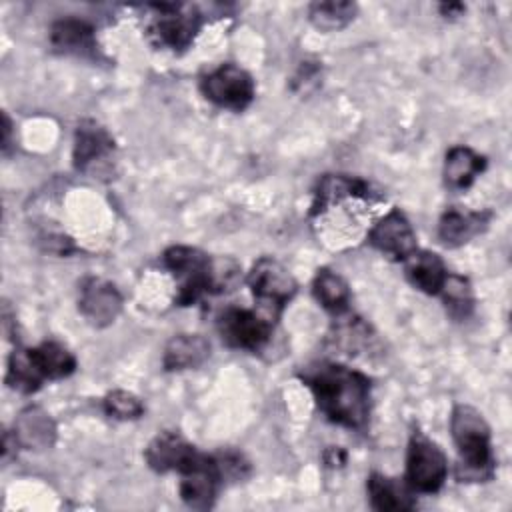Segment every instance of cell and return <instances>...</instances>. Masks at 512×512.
Masks as SVG:
<instances>
[{
    "instance_id": "22",
    "label": "cell",
    "mask_w": 512,
    "mask_h": 512,
    "mask_svg": "<svg viewBox=\"0 0 512 512\" xmlns=\"http://www.w3.org/2000/svg\"><path fill=\"white\" fill-rule=\"evenodd\" d=\"M312 294L320 302V306L332 314H342L348 310L350 288L340 274L328 268L318 270L312 284Z\"/></svg>"
},
{
    "instance_id": "13",
    "label": "cell",
    "mask_w": 512,
    "mask_h": 512,
    "mask_svg": "<svg viewBox=\"0 0 512 512\" xmlns=\"http://www.w3.org/2000/svg\"><path fill=\"white\" fill-rule=\"evenodd\" d=\"M50 46L58 54L92 58L98 52L94 28L78 18H60L50 26Z\"/></svg>"
},
{
    "instance_id": "24",
    "label": "cell",
    "mask_w": 512,
    "mask_h": 512,
    "mask_svg": "<svg viewBox=\"0 0 512 512\" xmlns=\"http://www.w3.org/2000/svg\"><path fill=\"white\" fill-rule=\"evenodd\" d=\"M44 378L34 366L30 348H16L8 358V372H6V384L18 392L30 394L36 392L42 386Z\"/></svg>"
},
{
    "instance_id": "18",
    "label": "cell",
    "mask_w": 512,
    "mask_h": 512,
    "mask_svg": "<svg viewBox=\"0 0 512 512\" xmlns=\"http://www.w3.org/2000/svg\"><path fill=\"white\" fill-rule=\"evenodd\" d=\"M408 280L426 294H440L448 272L442 258L428 250H414L406 260Z\"/></svg>"
},
{
    "instance_id": "11",
    "label": "cell",
    "mask_w": 512,
    "mask_h": 512,
    "mask_svg": "<svg viewBox=\"0 0 512 512\" xmlns=\"http://www.w3.org/2000/svg\"><path fill=\"white\" fill-rule=\"evenodd\" d=\"M78 308L92 326L104 328L118 318L122 310V296L114 284L102 278H88L82 282Z\"/></svg>"
},
{
    "instance_id": "12",
    "label": "cell",
    "mask_w": 512,
    "mask_h": 512,
    "mask_svg": "<svg viewBox=\"0 0 512 512\" xmlns=\"http://www.w3.org/2000/svg\"><path fill=\"white\" fill-rule=\"evenodd\" d=\"M202 452H198L192 444H188L176 432L158 434L146 448L144 458L154 472H178L182 474L192 464L198 462Z\"/></svg>"
},
{
    "instance_id": "19",
    "label": "cell",
    "mask_w": 512,
    "mask_h": 512,
    "mask_svg": "<svg viewBox=\"0 0 512 512\" xmlns=\"http://www.w3.org/2000/svg\"><path fill=\"white\" fill-rule=\"evenodd\" d=\"M368 496H370V506L374 510H412L416 506L414 498H412V490L400 482H396L394 478H388L384 474L372 472L368 476Z\"/></svg>"
},
{
    "instance_id": "10",
    "label": "cell",
    "mask_w": 512,
    "mask_h": 512,
    "mask_svg": "<svg viewBox=\"0 0 512 512\" xmlns=\"http://www.w3.org/2000/svg\"><path fill=\"white\" fill-rule=\"evenodd\" d=\"M370 244L394 260H406L416 248V234L400 210H390L368 234Z\"/></svg>"
},
{
    "instance_id": "14",
    "label": "cell",
    "mask_w": 512,
    "mask_h": 512,
    "mask_svg": "<svg viewBox=\"0 0 512 512\" xmlns=\"http://www.w3.org/2000/svg\"><path fill=\"white\" fill-rule=\"evenodd\" d=\"M12 434L22 448L46 450L56 442V422L40 406H26L16 416Z\"/></svg>"
},
{
    "instance_id": "7",
    "label": "cell",
    "mask_w": 512,
    "mask_h": 512,
    "mask_svg": "<svg viewBox=\"0 0 512 512\" xmlns=\"http://www.w3.org/2000/svg\"><path fill=\"white\" fill-rule=\"evenodd\" d=\"M272 320L260 318L256 312L246 308H226L218 316V332L226 346L248 350V352H260L272 336Z\"/></svg>"
},
{
    "instance_id": "29",
    "label": "cell",
    "mask_w": 512,
    "mask_h": 512,
    "mask_svg": "<svg viewBox=\"0 0 512 512\" xmlns=\"http://www.w3.org/2000/svg\"><path fill=\"white\" fill-rule=\"evenodd\" d=\"M464 10V6L462 4H458V2H450V4H442L440 6V12L448 18V16H460V12Z\"/></svg>"
},
{
    "instance_id": "5",
    "label": "cell",
    "mask_w": 512,
    "mask_h": 512,
    "mask_svg": "<svg viewBox=\"0 0 512 512\" xmlns=\"http://www.w3.org/2000/svg\"><path fill=\"white\" fill-rule=\"evenodd\" d=\"M246 282L254 298L270 312L272 320L280 316V312L294 298L298 288L294 276L270 256H262L254 262Z\"/></svg>"
},
{
    "instance_id": "4",
    "label": "cell",
    "mask_w": 512,
    "mask_h": 512,
    "mask_svg": "<svg viewBox=\"0 0 512 512\" xmlns=\"http://www.w3.org/2000/svg\"><path fill=\"white\" fill-rule=\"evenodd\" d=\"M448 476V460L442 448L422 432H414L406 452L404 482L412 492L434 494Z\"/></svg>"
},
{
    "instance_id": "25",
    "label": "cell",
    "mask_w": 512,
    "mask_h": 512,
    "mask_svg": "<svg viewBox=\"0 0 512 512\" xmlns=\"http://www.w3.org/2000/svg\"><path fill=\"white\" fill-rule=\"evenodd\" d=\"M440 294L444 296V304L446 310L452 318L456 320H464L472 314L474 308V294H472V286L466 278L456 276V274H448Z\"/></svg>"
},
{
    "instance_id": "9",
    "label": "cell",
    "mask_w": 512,
    "mask_h": 512,
    "mask_svg": "<svg viewBox=\"0 0 512 512\" xmlns=\"http://www.w3.org/2000/svg\"><path fill=\"white\" fill-rule=\"evenodd\" d=\"M180 476V498L184 500V504L194 510L212 508L218 494V486L224 482L218 456L202 452L198 462L184 470Z\"/></svg>"
},
{
    "instance_id": "15",
    "label": "cell",
    "mask_w": 512,
    "mask_h": 512,
    "mask_svg": "<svg viewBox=\"0 0 512 512\" xmlns=\"http://www.w3.org/2000/svg\"><path fill=\"white\" fill-rule=\"evenodd\" d=\"M114 152L112 136L92 120L78 124L74 140V166L88 172L100 162H106Z\"/></svg>"
},
{
    "instance_id": "20",
    "label": "cell",
    "mask_w": 512,
    "mask_h": 512,
    "mask_svg": "<svg viewBox=\"0 0 512 512\" xmlns=\"http://www.w3.org/2000/svg\"><path fill=\"white\" fill-rule=\"evenodd\" d=\"M484 168V156L476 154L468 146H454L448 150L444 160V182L452 190H464Z\"/></svg>"
},
{
    "instance_id": "6",
    "label": "cell",
    "mask_w": 512,
    "mask_h": 512,
    "mask_svg": "<svg viewBox=\"0 0 512 512\" xmlns=\"http://www.w3.org/2000/svg\"><path fill=\"white\" fill-rule=\"evenodd\" d=\"M200 90L216 106L234 112L248 108L254 100V80L236 64H222L208 72L200 82Z\"/></svg>"
},
{
    "instance_id": "1",
    "label": "cell",
    "mask_w": 512,
    "mask_h": 512,
    "mask_svg": "<svg viewBox=\"0 0 512 512\" xmlns=\"http://www.w3.org/2000/svg\"><path fill=\"white\" fill-rule=\"evenodd\" d=\"M316 406L334 424L362 430L370 416V380L344 364L322 362L300 374Z\"/></svg>"
},
{
    "instance_id": "17",
    "label": "cell",
    "mask_w": 512,
    "mask_h": 512,
    "mask_svg": "<svg viewBox=\"0 0 512 512\" xmlns=\"http://www.w3.org/2000/svg\"><path fill=\"white\" fill-rule=\"evenodd\" d=\"M210 356V342L200 334H178L168 340L162 366L168 372L190 370L204 364Z\"/></svg>"
},
{
    "instance_id": "8",
    "label": "cell",
    "mask_w": 512,
    "mask_h": 512,
    "mask_svg": "<svg viewBox=\"0 0 512 512\" xmlns=\"http://www.w3.org/2000/svg\"><path fill=\"white\" fill-rule=\"evenodd\" d=\"M152 8L158 12L148 28L152 40L172 50L188 48L200 28L198 10L188 4H152Z\"/></svg>"
},
{
    "instance_id": "16",
    "label": "cell",
    "mask_w": 512,
    "mask_h": 512,
    "mask_svg": "<svg viewBox=\"0 0 512 512\" xmlns=\"http://www.w3.org/2000/svg\"><path fill=\"white\" fill-rule=\"evenodd\" d=\"M488 212H470L460 208H448L438 222V238L444 246L456 248L480 234L488 226Z\"/></svg>"
},
{
    "instance_id": "3",
    "label": "cell",
    "mask_w": 512,
    "mask_h": 512,
    "mask_svg": "<svg viewBox=\"0 0 512 512\" xmlns=\"http://www.w3.org/2000/svg\"><path fill=\"white\" fill-rule=\"evenodd\" d=\"M164 266L178 282L176 304H196L206 294H216V262L198 248L170 246L162 254Z\"/></svg>"
},
{
    "instance_id": "27",
    "label": "cell",
    "mask_w": 512,
    "mask_h": 512,
    "mask_svg": "<svg viewBox=\"0 0 512 512\" xmlns=\"http://www.w3.org/2000/svg\"><path fill=\"white\" fill-rule=\"evenodd\" d=\"M324 460H326V464L328 466H342L344 464V460H346V454L340 450V448H328L326 450V454H324Z\"/></svg>"
},
{
    "instance_id": "21",
    "label": "cell",
    "mask_w": 512,
    "mask_h": 512,
    "mask_svg": "<svg viewBox=\"0 0 512 512\" xmlns=\"http://www.w3.org/2000/svg\"><path fill=\"white\" fill-rule=\"evenodd\" d=\"M30 354L44 380H60L76 370V358L58 342H42L40 346L30 348Z\"/></svg>"
},
{
    "instance_id": "23",
    "label": "cell",
    "mask_w": 512,
    "mask_h": 512,
    "mask_svg": "<svg viewBox=\"0 0 512 512\" xmlns=\"http://www.w3.org/2000/svg\"><path fill=\"white\" fill-rule=\"evenodd\" d=\"M358 6L346 0H328V2H312L308 6V20L314 28L322 32H336L346 28L356 18Z\"/></svg>"
},
{
    "instance_id": "26",
    "label": "cell",
    "mask_w": 512,
    "mask_h": 512,
    "mask_svg": "<svg viewBox=\"0 0 512 512\" xmlns=\"http://www.w3.org/2000/svg\"><path fill=\"white\" fill-rule=\"evenodd\" d=\"M104 410L116 420H136L142 416L144 406L132 392L112 390L104 398Z\"/></svg>"
},
{
    "instance_id": "2",
    "label": "cell",
    "mask_w": 512,
    "mask_h": 512,
    "mask_svg": "<svg viewBox=\"0 0 512 512\" xmlns=\"http://www.w3.org/2000/svg\"><path fill=\"white\" fill-rule=\"evenodd\" d=\"M452 438L458 450L456 476L460 482H486L494 476V456L490 446V426L484 416L468 406L458 404L450 418Z\"/></svg>"
},
{
    "instance_id": "28",
    "label": "cell",
    "mask_w": 512,
    "mask_h": 512,
    "mask_svg": "<svg viewBox=\"0 0 512 512\" xmlns=\"http://www.w3.org/2000/svg\"><path fill=\"white\" fill-rule=\"evenodd\" d=\"M10 120H8V116L6 114H2V150L4 152H8V148H10Z\"/></svg>"
}]
</instances>
